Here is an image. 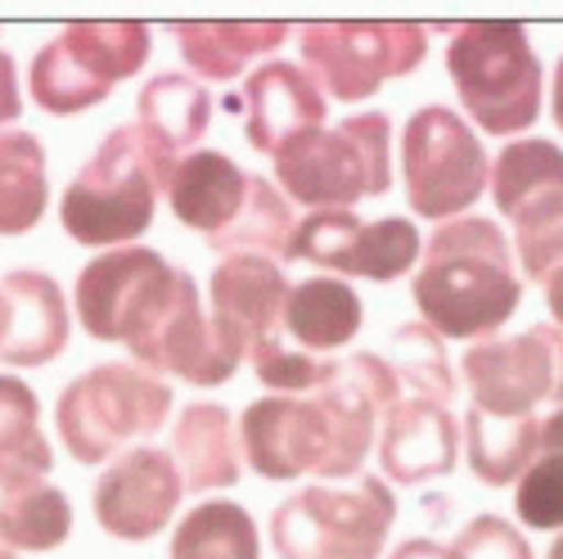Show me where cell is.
I'll use <instances>...</instances> for the list:
<instances>
[{"mask_svg":"<svg viewBox=\"0 0 563 559\" xmlns=\"http://www.w3.org/2000/svg\"><path fill=\"white\" fill-rule=\"evenodd\" d=\"M384 406L365 397L352 380H339L307 397L271 393L244 406L240 415V456L266 483H289L320 474V483H339L361 474V464L379 438Z\"/></svg>","mask_w":563,"mask_h":559,"instance_id":"1","label":"cell"},{"mask_svg":"<svg viewBox=\"0 0 563 559\" xmlns=\"http://www.w3.org/2000/svg\"><path fill=\"white\" fill-rule=\"evenodd\" d=\"M410 298L419 320L442 339L483 343L523 303V280L514 271V249L492 217L442 221L424 240Z\"/></svg>","mask_w":563,"mask_h":559,"instance_id":"2","label":"cell"},{"mask_svg":"<svg viewBox=\"0 0 563 559\" xmlns=\"http://www.w3.org/2000/svg\"><path fill=\"white\" fill-rule=\"evenodd\" d=\"M176 172V154L131 122H118L59 195L64 235L86 249H131L154 226L158 199Z\"/></svg>","mask_w":563,"mask_h":559,"instance_id":"3","label":"cell"},{"mask_svg":"<svg viewBox=\"0 0 563 559\" xmlns=\"http://www.w3.org/2000/svg\"><path fill=\"white\" fill-rule=\"evenodd\" d=\"M190 303H199L195 275L140 244L90 257L73 289L81 330L96 343H122L140 370L154 365L163 335Z\"/></svg>","mask_w":563,"mask_h":559,"instance_id":"4","label":"cell"},{"mask_svg":"<svg viewBox=\"0 0 563 559\" xmlns=\"http://www.w3.org/2000/svg\"><path fill=\"white\" fill-rule=\"evenodd\" d=\"M275 180L289 204L311 212L352 208L393 190V122L379 109L347 113L334 127H316L275 154Z\"/></svg>","mask_w":563,"mask_h":559,"instance_id":"5","label":"cell"},{"mask_svg":"<svg viewBox=\"0 0 563 559\" xmlns=\"http://www.w3.org/2000/svg\"><path fill=\"white\" fill-rule=\"evenodd\" d=\"M446 73L464 113L487 135H519L541 118L545 68L523 23H460L446 45Z\"/></svg>","mask_w":563,"mask_h":559,"instance_id":"6","label":"cell"},{"mask_svg":"<svg viewBox=\"0 0 563 559\" xmlns=\"http://www.w3.org/2000/svg\"><path fill=\"white\" fill-rule=\"evenodd\" d=\"M172 415V384L135 361H104L59 388L55 434L77 464H109L118 451L150 442Z\"/></svg>","mask_w":563,"mask_h":559,"instance_id":"7","label":"cell"},{"mask_svg":"<svg viewBox=\"0 0 563 559\" xmlns=\"http://www.w3.org/2000/svg\"><path fill=\"white\" fill-rule=\"evenodd\" d=\"M397 524V496L379 474L352 487L316 483L275 505L271 546L279 559H379Z\"/></svg>","mask_w":563,"mask_h":559,"instance_id":"8","label":"cell"},{"mask_svg":"<svg viewBox=\"0 0 563 559\" xmlns=\"http://www.w3.org/2000/svg\"><path fill=\"white\" fill-rule=\"evenodd\" d=\"M487 150L478 131L446 109V105H424L415 109L401 127V185L406 204L415 217L429 221H455L468 212L483 190H487Z\"/></svg>","mask_w":563,"mask_h":559,"instance_id":"9","label":"cell"},{"mask_svg":"<svg viewBox=\"0 0 563 559\" xmlns=\"http://www.w3.org/2000/svg\"><path fill=\"white\" fill-rule=\"evenodd\" d=\"M298 55L311 81L339 105H361L429 55L424 23H302Z\"/></svg>","mask_w":563,"mask_h":559,"instance_id":"10","label":"cell"},{"mask_svg":"<svg viewBox=\"0 0 563 559\" xmlns=\"http://www.w3.org/2000/svg\"><path fill=\"white\" fill-rule=\"evenodd\" d=\"M460 375L474 406L492 415H537L541 402L563 406V330L537 320L523 335L468 343Z\"/></svg>","mask_w":563,"mask_h":559,"instance_id":"11","label":"cell"},{"mask_svg":"<svg viewBox=\"0 0 563 559\" xmlns=\"http://www.w3.org/2000/svg\"><path fill=\"white\" fill-rule=\"evenodd\" d=\"M424 240L410 217H379V221H361L352 208H320L307 212L294 235L285 244L289 262H311L320 271H339V275H361L374 285H393L397 275H406Z\"/></svg>","mask_w":563,"mask_h":559,"instance_id":"12","label":"cell"},{"mask_svg":"<svg viewBox=\"0 0 563 559\" xmlns=\"http://www.w3.org/2000/svg\"><path fill=\"white\" fill-rule=\"evenodd\" d=\"M180 470L163 447L135 442L109 460V470L96 479V524L113 541H154L180 505Z\"/></svg>","mask_w":563,"mask_h":559,"instance_id":"13","label":"cell"},{"mask_svg":"<svg viewBox=\"0 0 563 559\" xmlns=\"http://www.w3.org/2000/svg\"><path fill=\"white\" fill-rule=\"evenodd\" d=\"M208 298H212V330L221 343L249 361L253 348L266 339H279V320H285V298H289V275L279 271L275 257H253V253H234L212 266L208 280Z\"/></svg>","mask_w":563,"mask_h":559,"instance_id":"14","label":"cell"},{"mask_svg":"<svg viewBox=\"0 0 563 559\" xmlns=\"http://www.w3.org/2000/svg\"><path fill=\"white\" fill-rule=\"evenodd\" d=\"M379 470L384 483L419 487L429 479H446L460 464V425L451 406L429 397H401L379 419Z\"/></svg>","mask_w":563,"mask_h":559,"instance_id":"15","label":"cell"},{"mask_svg":"<svg viewBox=\"0 0 563 559\" xmlns=\"http://www.w3.org/2000/svg\"><path fill=\"white\" fill-rule=\"evenodd\" d=\"M240 113H244V135L257 154H279L298 140L302 131L324 127V90L311 81V73L302 64L289 59H271L262 64L249 81H244V96H240Z\"/></svg>","mask_w":563,"mask_h":559,"instance_id":"16","label":"cell"},{"mask_svg":"<svg viewBox=\"0 0 563 559\" xmlns=\"http://www.w3.org/2000/svg\"><path fill=\"white\" fill-rule=\"evenodd\" d=\"M5 294V339H0V361L5 365H51L64 357L73 335V311L51 271L14 266L0 275Z\"/></svg>","mask_w":563,"mask_h":559,"instance_id":"17","label":"cell"},{"mask_svg":"<svg viewBox=\"0 0 563 559\" xmlns=\"http://www.w3.org/2000/svg\"><path fill=\"white\" fill-rule=\"evenodd\" d=\"M487 190L496 199V212L509 217L514 230L563 217V150L537 135L509 140L492 158Z\"/></svg>","mask_w":563,"mask_h":559,"instance_id":"18","label":"cell"},{"mask_svg":"<svg viewBox=\"0 0 563 559\" xmlns=\"http://www.w3.org/2000/svg\"><path fill=\"white\" fill-rule=\"evenodd\" d=\"M253 190V172H244L221 150H190L176 158V172L167 180V208L172 217L203 240H217L234 226Z\"/></svg>","mask_w":563,"mask_h":559,"instance_id":"19","label":"cell"},{"mask_svg":"<svg viewBox=\"0 0 563 559\" xmlns=\"http://www.w3.org/2000/svg\"><path fill=\"white\" fill-rule=\"evenodd\" d=\"M167 456L176 460L185 492H225L240 483V429L221 402H190L180 406L167 434Z\"/></svg>","mask_w":563,"mask_h":559,"instance_id":"20","label":"cell"},{"mask_svg":"<svg viewBox=\"0 0 563 559\" xmlns=\"http://www.w3.org/2000/svg\"><path fill=\"white\" fill-rule=\"evenodd\" d=\"M365 325V307L361 294L339 275H311L289 285L285 298V320H279V339H289L302 352L330 357L339 348H347Z\"/></svg>","mask_w":563,"mask_h":559,"instance_id":"21","label":"cell"},{"mask_svg":"<svg viewBox=\"0 0 563 559\" xmlns=\"http://www.w3.org/2000/svg\"><path fill=\"white\" fill-rule=\"evenodd\" d=\"M190 73L208 81H234L253 59L289 41V23H172L167 28Z\"/></svg>","mask_w":563,"mask_h":559,"instance_id":"22","label":"cell"},{"mask_svg":"<svg viewBox=\"0 0 563 559\" xmlns=\"http://www.w3.org/2000/svg\"><path fill=\"white\" fill-rule=\"evenodd\" d=\"M460 438L474 479L487 487H509L523 479V470L541 451V415H492L468 402Z\"/></svg>","mask_w":563,"mask_h":559,"instance_id":"23","label":"cell"},{"mask_svg":"<svg viewBox=\"0 0 563 559\" xmlns=\"http://www.w3.org/2000/svg\"><path fill=\"white\" fill-rule=\"evenodd\" d=\"M212 96L208 86L190 73H158L140 86L135 96V122L150 127L163 145L180 158L190 154L212 127Z\"/></svg>","mask_w":563,"mask_h":559,"instance_id":"24","label":"cell"},{"mask_svg":"<svg viewBox=\"0 0 563 559\" xmlns=\"http://www.w3.org/2000/svg\"><path fill=\"white\" fill-rule=\"evenodd\" d=\"M45 204H51V167L41 135L19 127L0 131V240L36 230Z\"/></svg>","mask_w":563,"mask_h":559,"instance_id":"25","label":"cell"},{"mask_svg":"<svg viewBox=\"0 0 563 559\" xmlns=\"http://www.w3.org/2000/svg\"><path fill=\"white\" fill-rule=\"evenodd\" d=\"M55 470V447L41 429V402L19 375H0V492Z\"/></svg>","mask_w":563,"mask_h":559,"instance_id":"26","label":"cell"},{"mask_svg":"<svg viewBox=\"0 0 563 559\" xmlns=\"http://www.w3.org/2000/svg\"><path fill=\"white\" fill-rule=\"evenodd\" d=\"M59 45L77 59V68L86 77H96L109 96L113 86L131 81L145 68L150 51H154V28L135 23V19H113V23H68L59 32Z\"/></svg>","mask_w":563,"mask_h":559,"instance_id":"27","label":"cell"},{"mask_svg":"<svg viewBox=\"0 0 563 559\" xmlns=\"http://www.w3.org/2000/svg\"><path fill=\"white\" fill-rule=\"evenodd\" d=\"M172 559H262V537L240 501L208 496L176 524Z\"/></svg>","mask_w":563,"mask_h":559,"instance_id":"28","label":"cell"},{"mask_svg":"<svg viewBox=\"0 0 563 559\" xmlns=\"http://www.w3.org/2000/svg\"><path fill=\"white\" fill-rule=\"evenodd\" d=\"M0 537L14 550L51 555L73 537V505L68 492L51 479H36L23 487L0 492Z\"/></svg>","mask_w":563,"mask_h":559,"instance_id":"29","label":"cell"},{"mask_svg":"<svg viewBox=\"0 0 563 559\" xmlns=\"http://www.w3.org/2000/svg\"><path fill=\"white\" fill-rule=\"evenodd\" d=\"M294 226H298L294 208H289L285 195H279V185L253 172V190H249L244 212L234 217L230 230H221L217 240H208V249L225 253V257H234V253H253V257H271L275 253V257H285V244L294 235Z\"/></svg>","mask_w":563,"mask_h":559,"instance_id":"30","label":"cell"},{"mask_svg":"<svg viewBox=\"0 0 563 559\" xmlns=\"http://www.w3.org/2000/svg\"><path fill=\"white\" fill-rule=\"evenodd\" d=\"M27 90H32V100L41 113H51V118H77V113H90L96 105L109 100V90L96 81V77H86L77 68V59L55 41H45L41 51L32 55V68H27Z\"/></svg>","mask_w":563,"mask_h":559,"instance_id":"31","label":"cell"},{"mask_svg":"<svg viewBox=\"0 0 563 559\" xmlns=\"http://www.w3.org/2000/svg\"><path fill=\"white\" fill-rule=\"evenodd\" d=\"M393 343V370L406 388H415V397L429 402H451L455 397V370L446 357V339L433 335L424 320H406L388 335Z\"/></svg>","mask_w":563,"mask_h":559,"instance_id":"32","label":"cell"},{"mask_svg":"<svg viewBox=\"0 0 563 559\" xmlns=\"http://www.w3.org/2000/svg\"><path fill=\"white\" fill-rule=\"evenodd\" d=\"M249 365L271 393H285V397H307L339 380V357H316L285 339H266L262 348H253Z\"/></svg>","mask_w":563,"mask_h":559,"instance_id":"33","label":"cell"},{"mask_svg":"<svg viewBox=\"0 0 563 559\" xmlns=\"http://www.w3.org/2000/svg\"><path fill=\"white\" fill-rule=\"evenodd\" d=\"M514 509L537 533H563V451H537L514 483Z\"/></svg>","mask_w":563,"mask_h":559,"instance_id":"34","label":"cell"},{"mask_svg":"<svg viewBox=\"0 0 563 559\" xmlns=\"http://www.w3.org/2000/svg\"><path fill=\"white\" fill-rule=\"evenodd\" d=\"M455 559H532L528 537L500 515H478L460 528V537L451 541Z\"/></svg>","mask_w":563,"mask_h":559,"instance_id":"35","label":"cell"},{"mask_svg":"<svg viewBox=\"0 0 563 559\" xmlns=\"http://www.w3.org/2000/svg\"><path fill=\"white\" fill-rule=\"evenodd\" d=\"M514 257H519V280H537L545 285V275L563 266V217L528 226V230H514Z\"/></svg>","mask_w":563,"mask_h":559,"instance_id":"36","label":"cell"},{"mask_svg":"<svg viewBox=\"0 0 563 559\" xmlns=\"http://www.w3.org/2000/svg\"><path fill=\"white\" fill-rule=\"evenodd\" d=\"M23 113V90H19V68L14 55L0 51V131H10Z\"/></svg>","mask_w":563,"mask_h":559,"instance_id":"37","label":"cell"},{"mask_svg":"<svg viewBox=\"0 0 563 559\" xmlns=\"http://www.w3.org/2000/svg\"><path fill=\"white\" fill-rule=\"evenodd\" d=\"M388 559H455V550L446 541H433V537H410Z\"/></svg>","mask_w":563,"mask_h":559,"instance_id":"38","label":"cell"},{"mask_svg":"<svg viewBox=\"0 0 563 559\" xmlns=\"http://www.w3.org/2000/svg\"><path fill=\"white\" fill-rule=\"evenodd\" d=\"M541 451H563V406L541 419Z\"/></svg>","mask_w":563,"mask_h":559,"instance_id":"39","label":"cell"},{"mask_svg":"<svg viewBox=\"0 0 563 559\" xmlns=\"http://www.w3.org/2000/svg\"><path fill=\"white\" fill-rule=\"evenodd\" d=\"M541 289H545V307H550L554 325H559V330H563V266L545 275V285H541Z\"/></svg>","mask_w":563,"mask_h":559,"instance_id":"40","label":"cell"},{"mask_svg":"<svg viewBox=\"0 0 563 559\" xmlns=\"http://www.w3.org/2000/svg\"><path fill=\"white\" fill-rule=\"evenodd\" d=\"M550 113H554V127L563 131V55L554 64V86H550Z\"/></svg>","mask_w":563,"mask_h":559,"instance_id":"41","label":"cell"},{"mask_svg":"<svg viewBox=\"0 0 563 559\" xmlns=\"http://www.w3.org/2000/svg\"><path fill=\"white\" fill-rule=\"evenodd\" d=\"M419 505H424V519H446V509H451V501H446V496H424Z\"/></svg>","mask_w":563,"mask_h":559,"instance_id":"42","label":"cell"},{"mask_svg":"<svg viewBox=\"0 0 563 559\" xmlns=\"http://www.w3.org/2000/svg\"><path fill=\"white\" fill-rule=\"evenodd\" d=\"M0 559H19V550H14L5 537H0Z\"/></svg>","mask_w":563,"mask_h":559,"instance_id":"43","label":"cell"},{"mask_svg":"<svg viewBox=\"0 0 563 559\" xmlns=\"http://www.w3.org/2000/svg\"><path fill=\"white\" fill-rule=\"evenodd\" d=\"M545 559H563V533H559V541L550 546V555H545Z\"/></svg>","mask_w":563,"mask_h":559,"instance_id":"44","label":"cell"}]
</instances>
